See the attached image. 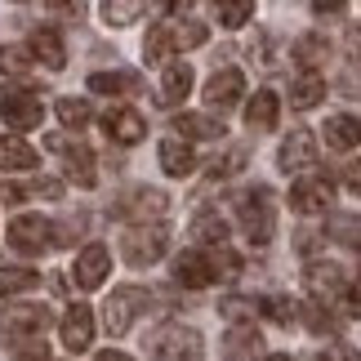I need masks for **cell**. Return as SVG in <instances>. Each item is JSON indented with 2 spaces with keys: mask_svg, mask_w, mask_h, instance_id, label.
Instances as JSON below:
<instances>
[{
  "mask_svg": "<svg viewBox=\"0 0 361 361\" xmlns=\"http://www.w3.org/2000/svg\"><path fill=\"white\" fill-rule=\"evenodd\" d=\"M237 219H241V232L250 245H268L272 232H276V205H272V192L268 188H250L237 197Z\"/></svg>",
  "mask_w": 361,
  "mask_h": 361,
  "instance_id": "1",
  "label": "cell"
},
{
  "mask_svg": "<svg viewBox=\"0 0 361 361\" xmlns=\"http://www.w3.org/2000/svg\"><path fill=\"white\" fill-rule=\"evenodd\" d=\"M147 357L152 361H201L205 343L192 326H161L157 335L147 339Z\"/></svg>",
  "mask_w": 361,
  "mask_h": 361,
  "instance_id": "2",
  "label": "cell"
},
{
  "mask_svg": "<svg viewBox=\"0 0 361 361\" xmlns=\"http://www.w3.org/2000/svg\"><path fill=\"white\" fill-rule=\"evenodd\" d=\"M0 121H5L18 138L27 130H36V125L45 121V107H40L36 90H27V85H5L0 90Z\"/></svg>",
  "mask_w": 361,
  "mask_h": 361,
  "instance_id": "3",
  "label": "cell"
},
{
  "mask_svg": "<svg viewBox=\"0 0 361 361\" xmlns=\"http://www.w3.org/2000/svg\"><path fill=\"white\" fill-rule=\"evenodd\" d=\"M45 147L63 157V174L72 178V183H80V188L99 183V161H94V152L85 143H76V138H67V134H45Z\"/></svg>",
  "mask_w": 361,
  "mask_h": 361,
  "instance_id": "4",
  "label": "cell"
},
{
  "mask_svg": "<svg viewBox=\"0 0 361 361\" xmlns=\"http://www.w3.org/2000/svg\"><path fill=\"white\" fill-rule=\"evenodd\" d=\"M165 250H170V228H161V224L134 228V232L121 237V259L130 263V268H152Z\"/></svg>",
  "mask_w": 361,
  "mask_h": 361,
  "instance_id": "5",
  "label": "cell"
},
{
  "mask_svg": "<svg viewBox=\"0 0 361 361\" xmlns=\"http://www.w3.org/2000/svg\"><path fill=\"white\" fill-rule=\"evenodd\" d=\"M165 210H170V197H165V192H157V188H130V192H121L116 205H112V214L130 219V224H138V228L157 224Z\"/></svg>",
  "mask_w": 361,
  "mask_h": 361,
  "instance_id": "6",
  "label": "cell"
},
{
  "mask_svg": "<svg viewBox=\"0 0 361 361\" xmlns=\"http://www.w3.org/2000/svg\"><path fill=\"white\" fill-rule=\"evenodd\" d=\"M54 237V224L45 214H18L9 224V250L13 255H45Z\"/></svg>",
  "mask_w": 361,
  "mask_h": 361,
  "instance_id": "7",
  "label": "cell"
},
{
  "mask_svg": "<svg viewBox=\"0 0 361 361\" xmlns=\"http://www.w3.org/2000/svg\"><path fill=\"white\" fill-rule=\"evenodd\" d=\"M143 303H147V290H138V286H121L107 295V308H103V326H107V335H125V330L134 326V317L143 312Z\"/></svg>",
  "mask_w": 361,
  "mask_h": 361,
  "instance_id": "8",
  "label": "cell"
},
{
  "mask_svg": "<svg viewBox=\"0 0 361 361\" xmlns=\"http://www.w3.org/2000/svg\"><path fill=\"white\" fill-rule=\"evenodd\" d=\"M245 94V72L241 67H219V72L205 80V103L214 107V112H232V107L241 103Z\"/></svg>",
  "mask_w": 361,
  "mask_h": 361,
  "instance_id": "9",
  "label": "cell"
},
{
  "mask_svg": "<svg viewBox=\"0 0 361 361\" xmlns=\"http://www.w3.org/2000/svg\"><path fill=\"white\" fill-rule=\"evenodd\" d=\"M303 281H308V295H312L317 303H335V299H343V290H348L353 276L343 272L339 263H308Z\"/></svg>",
  "mask_w": 361,
  "mask_h": 361,
  "instance_id": "10",
  "label": "cell"
},
{
  "mask_svg": "<svg viewBox=\"0 0 361 361\" xmlns=\"http://www.w3.org/2000/svg\"><path fill=\"white\" fill-rule=\"evenodd\" d=\"M49 326V308L45 303H9L0 308V335H40Z\"/></svg>",
  "mask_w": 361,
  "mask_h": 361,
  "instance_id": "11",
  "label": "cell"
},
{
  "mask_svg": "<svg viewBox=\"0 0 361 361\" xmlns=\"http://www.w3.org/2000/svg\"><path fill=\"white\" fill-rule=\"evenodd\" d=\"M170 272H174V281L188 286V290L214 286V268H210V255H205V250H183V255H174Z\"/></svg>",
  "mask_w": 361,
  "mask_h": 361,
  "instance_id": "12",
  "label": "cell"
},
{
  "mask_svg": "<svg viewBox=\"0 0 361 361\" xmlns=\"http://www.w3.org/2000/svg\"><path fill=\"white\" fill-rule=\"evenodd\" d=\"M59 339L67 353H85L94 343V312L85 303H72V308L63 312V326H59Z\"/></svg>",
  "mask_w": 361,
  "mask_h": 361,
  "instance_id": "13",
  "label": "cell"
},
{
  "mask_svg": "<svg viewBox=\"0 0 361 361\" xmlns=\"http://www.w3.org/2000/svg\"><path fill=\"white\" fill-rule=\"evenodd\" d=\"M276 165H281L286 174H299V170H308V165H317V138H312V130H290L281 152H276Z\"/></svg>",
  "mask_w": 361,
  "mask_h": 361,
  "instance_id": "14",
  "label": "cell"
},
{
  "mask_svg": "<svg viewBox=\"0 0 361 361\" xmlns=\"http://www.w3.org/2000/svg\"><path fill=\"white\" fill-rule=\"evenodd\" d=\"M330 201H335V183H330V178H299V183L290 188L295 214H322V210H330Z\"/></svg>",
  "mask_w": 361,
  "mask_h": 361,
  "instance_id": "15",
  "label": "cell"
},
{
  "mask_svg": "<svg viewBox=\"0 0 361 361\" xmlns=\"http://www.w3.org/2000/svg\"><path fill=\"white\" fill-rule=\"evenodd\" d=\"M107 272H112V255H107V245H85V250L76 255L72 276H76L80 290H99V286L107 281Z\"/></svg>",
  "mask_w": 361,
  "mask_h": 361,
  "instance_id": "16",
  "label": "cell"
},
{
  "mask_svg": "<svg viewBox=\"0 0 361 361\" xmlns=\"http://www.w3.org/2000/svg\"><path fill=\"white\" fill-rule=\"evenodd\" d=\"M103 130H107V138H112V143H138V138L147 134V121L134 112V107H107L103 112Z\"/></svg>",
  "mask_w": 361,
  "mask_h": 361,
  "instance_id": "17",
  "label": "cell"
},
{
  "mask_svg": "<svg viewBox=\"0 0 361 361\" xmlns=\"http://www.w3.org/2000/svg\"><path fill=\"white\" fill-rule=\"evenodd\" d=\"M188 94H192V67L188 63H165V80H161L157 103L161 107H178Z\"/></svg>",
  "mask_w": 361,
  "mask_h": 361,
  "instance_id": "18",
  "label": "cell"
},
{
  "mask_svg": "<svg viewBox=\"0 0 361 361\" xmlns=\"http://www.w3.org/2000/svg\"><path fill=\"white\" fill-rule=\"evenodd\" d=\"M27 49H32L36 59L49 67V72H63V67H67V49H63L59 32H49V27H36L32 40H27Z\"/></svg>",
  "mask_w": 361,
  "mask_h": 361,
  "instance_id": "19",
  "label": "cell"
},
{
  "mask_svg": "<svg viewBox=\"0 0 361 361\" xmlns=\"http://www.w3.org/2000/svg\"><path fill=\"white\" fill-rule=\"evenodd\" d=\"M322 130H326V143L335 147V152H348V147L361 143V116H357V112H339V116H330Z\"/></svg>",
  "mask_w": 361,
  "mask_h": 361,
  "instance_id": "20",
  "label": "cell"
},
{
  "mask_svg": "<svg viewBox=\"0 0 361 361\" xmlns=\"http://www.w3.org/2000/svg\"><path fill=\"white\" fill-rule=\"evenodd\" d=\"M161 170L170 178H188L192 170H197V157H192V147L183 143V138H165L161 143Z\"/></svg>",
  "mask_w": 361,
  "mask_h": 361,
  "instance_id": "21",
  "label": "cell"
},
{
  "mask_svg": "<svg viewBox=\"0 0 361 361\" xmlns=\"http://www.w3.org/2000/svg\"><path fill=\"white\" fill-rule=\"evenodd\" d=\"M322 99H326L322 72H299L295 85H290V107H295V112H308V107H317Z\"/></svg>",
  "mask_w": 361,
  "mask_h": 361,
  "instance_id": "22",
  "label": "cell"
},
{
  "mask_svg": "<svg viewBox=\"0 0 361 361\" xmlns=\"http://www.w3.org/2000/svg\"><path fill=\"white\" fill-rule=\"evenodd\" d=\"M276 116H281V99H276L272 90H259L255 99L245 103V125L250 130H272Z\"/></svg>",
  "mask_w": 361,
  "mask_h": 361,
  "instance_id": "23",
  "label": "cell"
},
{
  "mask_svg": "<svg viewBox=\"0 0 361 361\" xmlns=\"http://www.w3.org/2000/svg\"><path fill=\"white\" fill-rule=\"evenodd\" d=\"M174 130L183 143H197V138H219L224 134V125H219L214 116H205V112H178L174 116Z\"/></svg>",
  "mask_w": 361,
  "mask_h": 361,
  "instance_id": "24",
  "label": "cell"
},
{
  "mask_svg": "<svg viewBox=\"0 0 361 361\" xmlns=\"http://www.w3.org/2000/svg\"><path fill=\"white\" fill-rule=\"evenodd\" d=\"M0 170H36V147L18 134L0 138Z\"/></svg>",
  "mask_w": 361,
  "mask_h": 361,
  "instance_id": "25",
  "label": "cell"
},
{
  "mask_svg": "<svg viewBox=\"0 0 361 361\" xmlns=\"http://www.w3.org/2000/svg\"><path fill=\"white\" fill-rule=\"evenodd\" d=\"M90 94H143V76L134 72H94Z\"/></svg>",
  "mask_w": 361,
  "mask_h": 361,
  "instance_id": "26",
  "label": "cell"
},
{
  "mask_svg": "<svg viewBox=\"0 0 361 361\" xmlns=\"http://www.w3.org/2000/svg\"><path fill=\"white\" fill-rule=\"evenodd\" d=\"M192 237L201 241V250H214V245H224L228 224H224L214 210H197V219H192Z\"/></svg>",
  "mask_w": 361,
  "mask_h": 361,
  "instance_id": "27",
  "label": "cell"
},
{
  "mask_svg": "<svg viewBox=\"0 0 361 361\" xmlns=\"http://www.w3.org/2000/svg\"><path fill=\"white\" fill-rule=\"evenodd\" d=\"M36 286H40L36 268H18V263H5V268H0V299H5V295H23V290H36Z\"/></svg>",
  "mask_w": 361,
  "mask_h": 361,
  "instance_id": "28",
  "label": "cell"
},
{
  "mask_svg": "<svg viewBox=\"0 0 361 361\" xmlns=\"http://www.w3.org/2000/svg\"><path fill=\"white\" fill-rule=\"evenodd\" d=\"M174 54V40H170V23H157L147 32V40H143V63L147 67H157V63H165Z\"/></svg>",
  "mask_w": 361,
  "mask_h": 361,
  "instance_id": "29",
  "label": "cell"
},
{
  "mask_svg": "<svg viewBox=\"0 0 361 361\" xmlns=\"http://www.w3.org/2000/svg\"><path fill=\"white\" fill-rule=\"evenodd\" d=\"M54 116H59L63 121V130H72V134H80V130H85V125H90V103L85 99H59V103H54Z\"/></svg>",
  "mask_w": 361,
  "mask_h": 361,
  "instance_id": "30",
  "label": "cell"
},
{
  "mask_svg": "<svg viewBox=\"0 0 361 361\" xmlns=\"http://www.w3.org/2000/svg\"><path fill=\"white\" fill-rule=\"evenodd\" d=\"M295 59L303 63V72H317L326 59H330V45H326V36H299V45H295Z\"/></svg>",
  "mask_w": 361,
  "mask_h": 361,
  "instance_id": "31",
  "label": "cell"
},
{
  "mask_svg": "<svg viewBox=\"0 0 361 361\" xmlns=\"http://www.w3.org/2000/svg\"><path fill=\"white\" fill-rule=\"evenodd\" d=\"M99 13L112 27H125V23H134V18H143L147 13V5H138V0H103L99 5Z\"/></svg>",
  "mask_w": 361,
  "mask_h": 361,
  "instance_id": "32",
  "label": "cell"
},
{
  "mask_svg": "<svg viewBox=\"0 0 361 361\" xmlns=\"http://www.w3.org/2000/svg\"><path fill=\"white\" fill-rule=\"evenodd\" d=\"M330 237L348 250H361V214H335L330 219Z\"/></svg>",
  "mask_w": 361,
  "mask_h": 361,
  "instance_id": "33",
  "label": "cell"
},
{
  "mask_svg": "<svg viewBox=\"0 0 361 361\" xmlns=\"http://www.w3.org/2000/svg\"><path fill=\"white\" fill-rule=\"evenodd\" d=\"M205 255H210L214 281H232V276L241 272V255H237V250H228V245H214V250H205Z\"/></svg>",
  "mask_w": 361,
  "mask_h": 361,
  "instance_id": "34",
  "label": "cell"
},
{
  "mask_svg": "<svg viewBox=\"0 0 361 361\" xmlns=\"http://www.w3.org/2000/svg\"><path fill=\"white\" fill-rule=\"evenodd\" d=\"M255 348H259V335H255L250 326H241V330H232V335H228L224 357H228V361H250V357H255Z\"/></svg>",
  "mask_w": 361,
  "mask_h": 361,
  "instance_id": "35",
  "label": "cell"
},
{
  "mask_svg": "<svg viewBox=\"0 0 361 361\" xmlns=\"http://www.w3.org/2000/svg\"><path fill=\"white\" fill-rule=\"evenodd\" d=\"M219 312H224L232 326H237V322H241V326H250V322H255V317H259L263 308H259L255 299H245V295H232V299H224V303H219Z\"/></svg>",
  "mask_w": 361,
  "mask_h": 361,
  "instance_id": "36",
  "label": "cell"
},
{
  "mask_svg": "<svg viewBox=\"0 0 361 361\" xmlns=\"http://www.w3.org/2000/svg\"><path fill=\"white\" fill-rule=\"evenodd\" d=\"M205 23H170V40H174V54L178 49H197V45H205Z\"/></svg>",
  "mask_w": 361,
  "mask_h": 361,
  "instance_id": "37",
  "label": "cell"
},
{
  "mask_svg": "<svg viewBox=\"0 0 361 361\" xmlns=\"http://www.w3.org/2000/svg\"><path fill=\"white\" fill-rule=\"evenodd\" d=\"M303 322H308V330H317V335H335V330H339V317H330L326 312V303H317V299H308V303H303Z\"/></svg>",
  "mask_w": 361,
  "mask_h": 361,
  "instance_id": "38",
  "label": "cell"
},
{
  "mask_svg": "<svg viewBox=\"0 0 361 361\" xmlns=\"http://www.w3.org/2000/svg\"><path fill=\"white\" fill-rule=\"evenodd\" d=\"M259 308H263V317H268V322H276V326H295V322H299V312H295V299H286V295H272V299H263Z\"/></svg>",
  "mask_w": 361,
  "mask_h": 361,
  "instance_id": "39",
  "label": "cell"
},
{
  "mask_svg": "<svg viewBox=\"0 0 361 361\" xmlns=\"http://www.w3.org/2000/svg\"><path fill=\"white\" fill-rule=\"evenodd\" d=\"M32 67V49L27 45H0V72H27Z\"/></svg>",
  "mask_w": 361,
  "mask_h": 361,
  "instance_id": "40",
  "label": "cell"
},
{
  "mask_svg": "<svg viewBox=\"0 0 361 361\" xmlns=\"http://www.w3.org/2000/svg\"><path fill=\"white\" fill-rule=\"evenodd\" d=\"M219 18H224V27H245L255 18V5L250 0H241V5H219Z\"/></svg>",
  "mask_w": 361,
  "mask_h": 361,
  "instance_id": "41",
  "label": "cell"
},
{
  "mask_svg": "<svg viewBox=\"0 0 361 361\" xmlns=\"http://www.w3.org/2000/svg\"><path fill=\"white\" fill-rule=\"evenodd\" d=\"M23 192H27V197H40V201H59L63 197V183H59V178H32Z\"/></svg>",
  "mask_w": 361,
  "mask_h": 361,
  "instance_id": "42",
  "label": "cell"
},
{
  "mask_svg": "<svg viewBox=\"0 0 361 361\" xmlns=\"http://www.w3.org/2000/svg\"><path fill=\"white\" fill-rule=\"evenodd\" d=\"M343 312H348V317H361V276H353V281H348V290H343Z\"/></svg>",
  "mask_w": 361,
  "mask_h": 361,
  "instance_id": "43",
  "label": "cell"
},
{
  "mask_svg": "<svg viewBox=\"0 0 361 361\" xmlns=\"http://www.w3.org/2000/svg\"><path fill=\"white\" fill-rule=\"evenodd\" d=\"M241 161H245V152H228V157H214V161H210V174H214V178H224V174L237 170Z\"/></svg>",
  "mask_w": 361,
  "mask_h": 361,
  "instance_id": "44",
  "label": "cell"
},
{
  "mask_svg": "<svg viewBox=\"0 0 361 361\" xmlns=\"http://www.w3.org/2000/svg\"><path fill=\"white\" fill-rule=\"evenodd\" d=\"M317 361H361V353L348 348V343H330L326 353H317Z\"/></svg>",
  "mask_w": 361,
  "mask_h": 361,
  "instance_id": "45",
  "label": "cell"
},
{
  "mask_svg": "<svg viewBox=\"0 0 361 361\" xmlns=\"http://www.w3.org/2000/svg\"><path fill=\"white\" fill-rule=\"evenodd\" d=\"M295 250H299V255H317V250H322V232H299Z\"/></svg>",
  "mask_w": 361,
  "mask_h": 361,
  "instance_id": "46",
  "label": "cell"
},
{
  "mask_svg": "<svg viewBox=\"0 0 361 361\" xmlns=\"http://www.w3.org/2000/svg\"><path fill=\"white\" fill-rule=\"evenodd\" d=\"M343 183H348V188L357 192V197H361V157H357V161H348V165H343Z\"/></svg>",
  "mask_w": 361,
  "mask_h": 361,
  "instance_id": "47",
  "label": "cell"
},
{
  "mask_svg": "<svg viewBox=\"0 0 361 361\" xmlns=\"http://www.w3.org/2000/svg\"><path fill=\"white\" fill-rule=\"evenodd\" d=\"M18 361H49V343H27L18 353Z\"/></svg>",
  "mask_w": 361,
  "mask_h": 361,
  "instance_id": "48",
  "label": "cell"
},
{
  "mask_svg": "<svg viewBox=\"0 0 361 361\" xmlns=\"http://www.w3.org/2000/svg\"><path fill=\"white\" fill-rule=\"evenodd\" d=\"M348 54L361 63V23H353V27H348Z\"/></svg>",
  "mask_w": 361,
  "mask_h": 361,
  "instance_id": "49",
  "label": "cell"
},
{
  "mask_svg": "<svg viewBox=\"0 0 361 361\" xmlns=\"http://www.w3.org/2000/svg\"><path fill=\"white\" fill-rule=\"evenodd\" d=\"M23 197H27L23 188H0V201H5V205H18Z\"/></svg>",
  "mask_w": 361,
  "mask_h": 361,
  "instance_id": "50",
  "label": "cell"
},
{
  "mask_svg": "<svg viewBox=\"0 0 361 361\" xmlns=\"http://www.w3.org/2000/svg\"><path fill=\"white\" fill-rule=\"evenodd\" d=\"M94 361H134V357H130V353H121V348H107V353H99Z\"/></svg>",
  "mask_w": 361,
  "mask_h": 361,
  "instance_id": "51",
  "label": "cell"
},
{
  "mask_svg": "<svg viewBox=\"0 0 361 361\" xmlns=\"http://www.w3.org/2000/svg\"><path fill=\"white\" fill-rule=\"evenodd\" d=\"M312 13H343V5H330V0H322V5H312Z\"/></svg>",
  "mask_w": 361,
  "mask_h": 361,
  "instance_id": "52",
  "label": "cell"
},
{
  "mask_svg": "<svg viewBox=\"0 0 361 361\" xmlns=\"http://www.w3.org/2000/svg\"><path fill=\"white\" fill-rule=\"evenodd\" d=\"M263 361H290V357H286V353H276V357H263Z\"/></svg>",
  "mask_w": 361,
  "mask_h": 361,
  "instance_id": "53",
  "label": "cell"
}]
</instances>
